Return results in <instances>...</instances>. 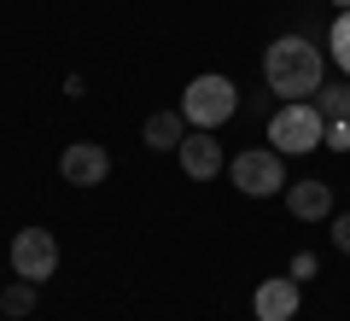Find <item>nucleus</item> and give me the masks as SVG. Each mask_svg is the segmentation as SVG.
Masks as SVG:
<instances>
[{"mask_svg":"<svg viewBox=\"0 0 350 321\" xmlns=\"http://www.w3.org/2000/svg\"><path fill=\"white\" fill-rule=\"evenodd\" d=\"M262 82H269V94H280V105H292V99H315V88L327 82L321 47L304 41V36L269 41V53H262Z\"/></svg>","mask_w":350,"mask_h":321,"instance_id":"obj_1","label":"nucleus"},{"mask_svg":"<svg viewBox=\"0 0 350 321\" xmlns=\"http://www.w3.org/2000/svg\"><path fill=\"white\" fill-rule=\"evenodd\" d=\"M327 140V117L315 112V99H292V105H280L275 117H269V146L280 152V158H304V152H315Z\"/></svg>","mask_w":350,"mask_h":321,"instance_id":"obj_2","label":"nucleus"},{"mask_svg":"<svg viewBox=\"0 0 350 321\" xmlns=\"http://www.w3.org/2000/svg\"><path fill=\"white\" fill-rule=\"evenodd\" d=\"M234 112H239V88L228 82V76H216V70L193 76L187 94H181V117H187V129H222Z\"/></svg>","mask_w":350,"mask_h":321,"instance_id":"obj_3","label":"nucleus"},{"mask_svg":"<svg viewBox=\"0 0 350 321\" xmlns=\"http://www.w3.org/2000/svg\"><path fill=\"white\" fill-rule=\"evenodd\" d=\"M228 175H234V187H239L245 198H275V193H286V164H280L275 146L239 152V158L228 164Z\"/></svg>","mask_w":350,"mask_h":321,"instance_id":"obj_4","label":"nucleus"},{"mask_svg":"<svg viewBox=\"0 0 350 321\" xmlns=\"http://www.w3.org/2000/svg\"><path fill=\"white\" fill-rule=\"evenodd\" d=\"M12 274L18 281H53L59 274V234H47V228H24V234H12Z\"/></svg>","mask_w":350,"mask_h":321,"instance_id":"obj_5","label":"nucleus"},{"mask_svg":"<svg viewBox=\"0 0 350 321\" xmlns=\"http://www.w3.org/2000/svg\"><path fill=\"white\" fill-rule=\"evenodd\" d=\"M59 175L70 187H100L105 175H111V152H105L100 140H70V146L59 152Z\"/></svg>","mask_w":350,"mask_h":321,"instance_id":"obj_6","label":"nucleus"},{"mask_svg":"<svg viewBox=\"0 0 350 321\" xmlns=\"http://www.w3.org/2000/svg\"><path fill=\"white\" fill-rule=\"evenodd\" d=\"M175 158H181V170L193 175V181H211V175H222V140H216V129H187V140L175 146Z\"/></svg>","mask_w":350,"mask_h":321,"instance_id":"obj_7","label":"nucleus"},{"mask_svg":"<svg viewBox=\"0 0 350 321\" xmlns=\"http://www.w3.org/2000/svg\"><path fill=\"white\" fill-rule=\"evenodd\" d=\"M298 304H304V292H298L292 274L257 281V292H251V316H257V321H292V316H298Z\"/></svg>","mask_w":350,"mask_h":321,"instance_id":"obj_8","label":"nucleus"},{"mask_svg":"<svg viewBox=\"0 0 350 321\" xmlns=\"http://www.w3.org/2000/svg\"><path fill=\"white\" fill-rule=\"evenodd\" d=\"M286 205H292L298 222H327V216H333V187H327V181H292L286 187Z\"/></svg>","mask_w":350,"mask_h":321,"instance_id":"obj_9","label":"nucleus"},{"mask_svg":"<svg viewBox=\"0 0 350 321\" xmlns=\"http://www.w3.org/2000/svg\"><path fill=\"white\" fill-rule=\"evenodd\" d=\"M140 135H146V146H152V152H175L181 140H187V117H181V112H152Z\"/></svg>","mask_w":350,"mask_h":321,"instance_id":"obj_10","label":"nucleus"},{"mask_svg":"<svg viewBox=\"0 0 350 321\" xmlns=\"http://www.w3.org/2000/svg\"><path fill=\"white\" fill-rule=\"evenodd\" d=\"M315 112L350 123V82H321V88H315Z\"/></svg>","mask_w":350,"mask_h":321,"instance_id":"obj_11","label":"nucleus"},{"mask_svg":"<svg viewBox=\"0 0 350 321\" xmlns=\"http://www.w3.org/2000/svg\"><path fill=\"white\" fill-rule=\"evenodd\" d=\"M327 53H333L338 76L350 70V12H333V29H327Z\"/></svg>","mask_w":350,"mask_h":321,"instance_id":"obj_12","label":"nucleus"},{"mask_svg":"<svg viewBox=\"0 0 350 321\" xmlns=\"http://www.w3.org/2000/svg\"><path fill=\"white\" fill-rule=\"evenodd\" d=\"M0 309H6V316H29V309H36V281H12L0 292Z\"/></svg>","mask_w":350,"mask_h":321,"instance_id":"obj_13","label":"nucleus"},{"mask_svg":"<svg viewBox=\"0 0 350 321\" xmlns=\"http://www.w3.org/2000/svg\"><path fill=\"white\" fill-rule=\"evenodd\" d=\"M321 146H333V152H350V123L327 117V140H321Z\"/></svg>","mask_w":350,"mask_h":321,"instance_id":"obj_14","label":"nucleus"},{"mask_svg":"<svg viewBox=\"0 0 350 321\" xmlns=\"http://www.w3.org/2000/svg\"><path fill=\"white\" fill-rule=\"evenodd\" d=\"M333 246H338V251H345V257H350V210H345V216H338V222H333Z\"/></svg>","mask_w":350,"mask_h":321,"instance_id":"obj_15","label":"nucleus"},{"mask_svg":"<svg viewBox=\"0 0 350 321\" xmlns=\"http://www.w3.org/2000/svg\"><path fill=\"white\" fill-rule=\"evenodd\" d=\"M333 6H338V12H350V0H333Z\"/></svg>","mask_w":350,"mask_h":321,"instance_id":"obj_16","label":"nucleus"},{"mask_svg":"<svg viewBox=\"0 0 350 321\" xmlns=\"http://www.w3.org/2000/svg\"><path fill=\"white\" fill-rule=\"evenodd\" d=\"M345 82H350V70H345Z\"/></svg>","mask_w":350,"mask_h":321,"instance_id":"obj_17","label":"nucleus"}]
</instances>
